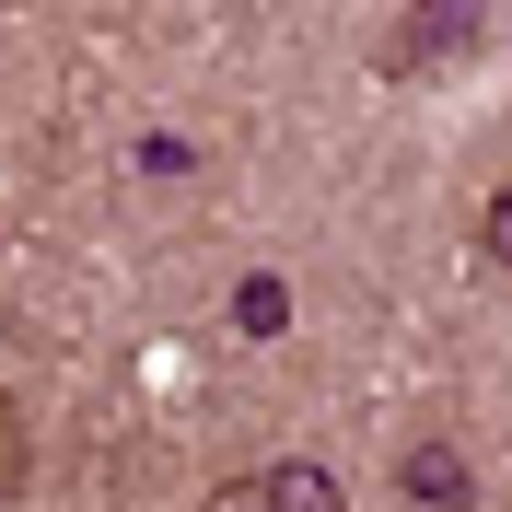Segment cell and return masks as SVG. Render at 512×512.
<instances>
[{"mask_svg":"<svg viewBox=\"0 0 512 512\" xmlns=\"http://www.w3.org/2000/svg\"><path fill=\"white\" fill-rule=\"evenodd\" d=\"M396 489H408L419 512H478V478H466V454H454L443 431H431V443H408V454H396Z\"/></svg>","mask_w":512,"mask_h":512,"instance_id":"obj_1","label":"cell"},{"mask_svg":"<svg viewBox=\"0 0 512 512\" xmlns=\"http://www.w3.org/2000/svg\"><path fill=\"white\" fill-rule=\"evenodd\" d=\"M233 326H245V338H280V326H291V291L280 280H245V291H233Z\"/></svg>","mask_w":512,"mask_h":512,"instance_id":"obj_5","label":"cell"},{"mask_svg":"<svg viewBox=\"0 0 512 512\" xmlns=\"http://www.w3.org/2000/svg\"><path fill=\"white\" fill-rule=\"evenodd\" d=\"M396 35H408L396 59H466V47H478V35H489V12H408V24H396Z\"/></svg>","mask_w":512,"mask_h":512,"instance_id":"obj_2","label":"cell"},{"mask_svg":"<svg viewBox=\"0 0 512 512\" xmlns=\"http://www.w3.org/2000/svg\"><path fill=\"white\" fill-rule=\"evenodd\" d=\"M210 512H268V489H256V478H233V489H222Z\"/></svg>","mask_w":512,"mask_h":512,"instance_id":"obj_7","label":"cell"},{"mask_svg":"<svg viewBox=\"0 0 512 512\" xmlns=\"http://www.w3.org/2000/svg\"><path fill=\"white\" fill-rule=\"evenodd\" d=\"M256 489H268V512H338L326 466H256Z\"/></svg>","mask_w":512,"mask_h":512,"instance_id":"obj_3","label":"cell"},{"mask_svg":"<svg viewBox=\"0 0 512 512\" xmlns=\"http://www.w3.org/2000/svg\"><path fill=\"white\" fill-rule=\"evenodd\" d=\"M478 245H489V268H512V187L478 210Z\"/></svg>","mask_w":512,"mask_h":512,"instance_id":"obj_6","label":"cell"},{"mask_svg":"<svg viewBox=\"0 0 512 512\" xmlns=\"http://www.w3.org/2000/svg\"><path fill=\"white\" fill-rule=\"evenodd\" d=\"M24 478H35V443H24V408L0 396V512L24 501Z\"/></svg>","mask_w":512,"mask_h":512,"instance_id":"obj_4","label":"cell"}]
</instances>
